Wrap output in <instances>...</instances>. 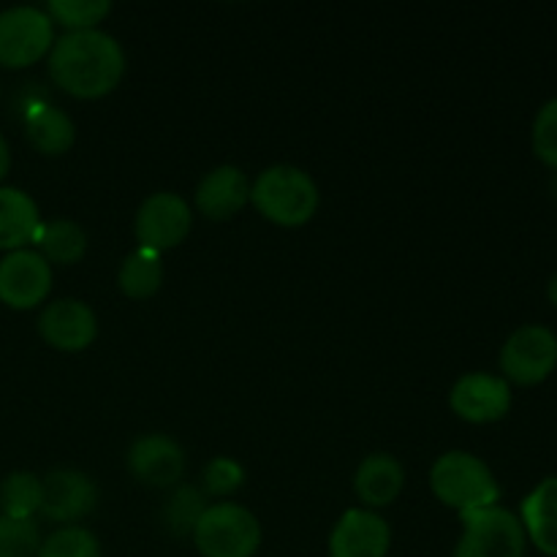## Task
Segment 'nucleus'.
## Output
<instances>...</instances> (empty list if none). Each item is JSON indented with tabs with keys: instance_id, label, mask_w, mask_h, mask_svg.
Masks as SVG:
<instances>
[{
	"instance_id": "1",
	"label": "nucleus",
	"mask_w": 557,
	"mask_h": 557,
	"mask_svg": "<svg viewBox=\"0 0 557 557\" xmlns=\"http://www.w3.org/2000/svg\"><path fill=\"white\" fill-rule=\"evenodd\" d=\"M47 69L54 85L74 98L96 101L109 96L125 76V49L112 33L74 30L54 38L47 54Z\"/></svg>"
},
{
	"instance_id": "2",
	"label": "nucleus",
	"mask_w": 557,
	"mask_h": 557,
	"mask_svg": "<svg viewBox=\"0 0 557 557\" xmlns=\"http://www.w3.org/2000/svg\"><path fill=\"white\" fill-rule=\"evenodd\" d=\"M250 205L275 226L297 228L319 212L321 190L305 169L275 163L259 172V177L250 183Z\"/></svg>"
},
{
	"instance_id": "3",
	"label": "nucleus",
	"mask_w": 557,
	"mask_h": 557,
	"mask_svg": "<svg viewBox=\"0 0 557 557\" xmlns=\"http://www.w3.org/2000/svg\"><path fill=\"white\" fill-rule=\"evenodd\" d=\"M430 490L435 498L449 509L468 515V511L498 506L500 484L493 468L482 457L471 451L451 449L444 451L430 468Z\"/></svg>"
},
{
	"instance_id": "4",
	"label": "nucleus",
	"mask_w": 557,
	"mask_h": 557,
	"mask_svg": "<svg viewBox=\"0 0 557 557\" xmlns=\"http://www.w3.org/2000/svg\"><path fill=\"white\" fill-rule=\"evenodd\" d=\"M190 539L201 557H253L261 547V522L243 504L218 500L207 506Z\"/></svg>"
},
{
	"instance_id": "5",
	"label": "nucleus",
	"mask_w": 557,
	"mask_h": 557,
	"mask_svg": "<svg viewBox=\"0 0 557 557\" xmlns=\"http://www.w3.org/2000/svg\"><path fill=\"white\" fill-rule=\"evenodd\" d=\"M462 536L451 557H525L528 536L520 517L504 506L460 515Z\"/></svg>"
},
{
	"instance_id": "6",
	"label": "nucleus",
	"mask_w": 557,
	"mask_h": 557,
	"mask_svg": "<svg viewBox=\"0 0 557 557\" xmlns=\"http://www.w3.org/2000/svg\"><path fill=\"white\" fill-rule=\"evenodd\" d=\"M54 22L38 5H11L0 11V65L27 69L52 52Z\"/></svg>"
},
{
	"instance_id": "7",
	"label": "nucleus",
	"mask_w": 557,
	"mask_h": 557,
	"mask_svg": "<svg viewBox=\"0 0 557 557\" xmlns=\"http://www.w3.org/2000/svg\"><path fill=\"white\" fill-rule=\"evenodd\" d=\"M500 379L517 386H536L557 368V335L544 324H525L506 337L498 357Z\"/></svg>"
},
{
	"instance_id": "8",
	"label": "nucleus",
	"mask_w": 557,
	"mask_h": 557,
	"mask_svg": "<svg viewBox=\"0 0 557 557\" xmlns=\"http://www.w3.org/2000/svg\"><path fill=\"white\" fill-rule=\"evenodd\" d=\"M190 228H194L190 201L174 190H158V194L147 196L134 218V234L139 239V248H150L156 253L183 245Z\"/></svg>"
},
{
	"instance_id": "9",
	"label": "nucleus",
	"mask_w": 557,
	"mask_h": 557,
	"mask_svg": "<svg viewBox=\"0 0 557 557\" xmlns=\"http://www.w3.org/2000/svg\"><path fill=\"white\" fill-rule=\"evenodd\" d=\"M52 292V264L38 250L22 248L0 259V302L11 310H33Z\"/></svg>"
},
{
	"instance_id": "10",
	"label": "nucleus",
	"mask_w": 557,
	"mask_h": 557,
	"mask_svg": "<svg viewBox=\"0 0 557 557\" xmlns=\"http://www.w3.org/2000/svg\"><path fill=\"white\" fill-rule=\"evenodd\" d=\"M449 406L468 424L500 422L511 408V384L493 373H466L451 386Z\"/></svg>"
},
{
	"instance_id": "11",
	"label": "nucleus",
	"mask_w": 557,
	"mask_h": 557,
	"mask_svg": "<svg viewBox=\"0 0 557 557\" xmlns=\"http://www.w3.org/2000/svg\"><path fill=\"white\" fill-rule=\"evenodd\" d=\"M38 335L58 351H85L98 337L96 310L74 297L54 299V302L44 305L41 315H38Z\"/></svg>"
},
{
	"instance_id": "12",
	"label": "nucleus",
	"mask_w": 557,
	"mask_h": 557,
	"mask_svg": "<svg viewBox=\"0 0 557 557\" xmlns=\"http://www.w3.org/2000/svg\"><path fill=\"white\" fill-rule=\"evenodd\" d=\"M125 462H128V471L136 482L158 490L177 487L185 473L183 446L163 433L139 435L131 444Z\"/></svg>"
},
{
	"instance_id": "13",
	"label": "nucleus",
	"mask_w": 557,
	"mask_h": 557,
	"mask_svg": "<svg viewBox=\"0 0 557 557\" xmlns=\"http://www.w3.org/2000/svg\"><path fill=\"white\" fill-rule=\"evenodd\" d=\"M389 522L364 506L343 511L330 533V557H389Z\"/></svg>"
},
{
	"instance_id": "14",
	"label": "nucleus",
	"mask_w": 557,
	"mask_h": 557,
	"mask_svg": "<svg viewBox=\"0 0 557 557\" xmlns=\"http://www.w3.org/2000/svg\"><path fill=\"white\" fill-rule=\"evenodd\" d=\"M41 484V515L47 520L74 525L96 509L98 487L87 473L74 471V468H58V471H49Z\"/></svg>"
},
{
	"instance_id": "15",
	"label": "nucleus",
	"mask_w": 557,
	"mask_h": 557,
	"mask_svg": "<svg viewBox=\"0 0 557 557\" xmlns=\"http://www.w3.org/2000/svg\"><path fill=\"white\" fill-rule=\"evenodd\" d=\"M250 201V180L234 163H221L199 180L194 194L196 210L210 221H228Z\"/></svg>"
},
{
	"instance_id": "16",
	"label": "nucleus",
	"mask_w": 557,
	"mask_h": 557,
	"mask_svg": "<svg viewBox=\"0 0 557 557\" xmlns=\"http://www.w3.org/2000/svg\"><path fill=\"white\" fill-rule=\"evenodd\" d=\"M403 487H406V468L386 451L368 455L354 473V493L364 509H386L400 498Z\"/></svg>"
},
{
	"instance_id": "17",
	"label": "nucleus",
	"mask_w": 557,
	"mask_h": 557,
	"mask_svg": "<svg viewBox=\"0 0 557 557\" xmlns=\"http://www.w3.org/2000/svg\"><path fill=\"white\" fill-rule=\"evenodd\" d=\"M41 210L27 190L0 185V250H22L36 239L41 228Z\"/></svg>"
},
{
	"instance_id": "18",
	"label": "nucleus",
	"mask_w": 557,
	"mask_h": 557,
	"mask_svg": "<svg viewBox=\"0 0 557 557\" xmlns=\"http://www.w3.org/2000/svg\"><path fill=\"white\" fill-rule=\"evenodd\" d=\"M520 522L525 536L542 555L557 557V476L539 482L522 498Z\"/></svg>"
},
{
	"instance_id": "19",
	"label": "nucleus",
	"mask_w": 557,
	"mask_h": 557,
	"mask_svg": "<svg viewBox=\"0 0 557 557\" xmlns=\"http://www.w3.org/2000/svg\"><path fill=\"white\" fill-rule=\"evenodd\" d=\"M25 136L41 156H63L74 147L76 125L69 112L52 103H36L25 114Z\"/></svg>"
},
{
	"instance_id": "20",
	"label": "nucleus",
	"mask_w": 557,
	"mask_h": 557,
	"mask_svg": "<svg viewBox=\"0 0 557 557\" xmlns=\"http://www.w3.org/2000/svg\"><path fill=\"white\" fill-rule=\"evenodd\" d=\"M33 243L49 264L69 267L87 253V232L82 228V223L71 221V218H54V221L41 223Z\"/></svg>"
},
{
	"instance_id": "21",
	"label": "nucleus",
	"mask_w": 557,
	"mask_h": 557,
	"mask_svg": "<svg viewBox=\"0 0 557 557\" xmlns=\"http://www.w3.org/2000/svg\"><path fill=\"white\" fill-rule=\"evenodd\" d=\"M163 256L150 248H136L123 259L117 270V286L128 299H150L163 286Z\"/></svg>"
},
{
	"instance_id": "22",
	"label": "nucleus",
	"mask_w": 557,
	"mask_h": 557,
	"mask_svg": "<svg viewBox=\"0 0 557 557\" xmlns=\"http://www.w3.org/2000/svg\"><path fill=\"white\" fill-rule=\"evenodd\" d=\"M44 484L36 473L14 471L0 482V515L14 520H33L41 515Z\"/></svg>"
},
{
	"instance_id": "23",
	"label": "nucleus",
	"mask_w": 557,
	"mask_h": 557,
	"mask_svg": "<svg viewBox=\"0 0 557 557\" xmlns=\"http://www.w3.org/2000/svg\"><path fill=\"white\" fill-rule=\"evenodd\" d=\"M207 495L201 493V487L194 484H177L174 493L169 495L166 506H163V522H166L169 533L177 539L194 536L196 522L201 520L207 509Z\"/></svg>"
},
{
	"instance_id": "24",
	"label": "nucleus",
	"mask_w": 557,
	"mask_h": 557,
	"mask_svg": "<svg viewBox=\"0 0 557 557\" xmlns=\"http://www.w3.org/2000/svg\"><path fill=\"white\" fill-rule=\"evenodd\" d=\"M47 14L52 16L54 27H65V33L74 30H96L112 11L109 0H49Z\"/></svg>"
},
{
	"instance_id": "25",
	"label": "nucleus",
	"mask_w": 557,
	"mask_h": 557,
	"mask_svg": "<svg viewBox=\"0 0 557 557\" xmlns=\"http://www.w3.org/2000/svg\"><path fill=\"white\" fill-rule=\"evenodd\" d=\"M36 557H103L96 533L82 525H63L47 536Z\"/></svg>"
},
{
	"instance_id": "26",
	"label": "nucleus",
	"mask_w": 557,
	"mask_h": 557,
	"mask_svg": "<svg viewBox=\"0 0 557 557\" xmlns=\"http://www.w3.org/2000/svg\"><path fill=\"white\" fill-rule=\"evenodd\" d=\"M41 533L33 520H14L0 515V557H36Z\"/></svg>"
},
{
	"instance_id": "27",
	"label": "nucleus",
	"mask_w": 557,
	"mask_h": 557,
	"mask_svg": "<svg viewBox=\"0 0 557 557\" xmlns=\"http://www.w3.org/2000/svg\"><path fill=\"white\" fill-rule=\"evenodd\" d=\"M245 484V468L232 457H215L201 471V493L207 498H228Z\"/></svg>"
},
{
	"instance_id": "28",
	"label": "nucleus",
	"mask_w": 557,
	"mask_h": 557,
	"mask_svg": "<svg viewBox=\"0 0 557 557\" xmlns=\"http://www.w3.org/2000/svg\"><path fill=\"white\" fill-rule=\"evenodd\" d=\"M531 141L539 161L557 172V98H549V101L536 112Z\"/></svg>"
},
{
	"instance_id": "29",
	"label": "nucleus",
	"mask_w": 557,
	"mask_h": 557,
	"mask_svg": "<svg viewBox=\"0 0 557 557\" xmlns=\"http://www.w3.org/2000/svg\"><path fill=\"white\" fill-rule=\"evenodd\" d=\"M9 169H11V147H9V139L3 136V131H0V183L5 180Z\"/></svg>"
},
{
	"instance_id": "30",
	"label": "nucleus",
	"mask_w": 557,
	"mask_h": 557,
	"mask_svg": "<svg viewBox=\"0 0 557 557\" xmlns=\"http://www.w3.org/2000/svg\"><path fill=\"white\" fill-rule=\"evenodd\" d=\"M547 297H549V302H553L555 308H557V275L549 277V283H547Z\"/></svg>"
},
{
	"instance_id": "31",
	"label": "nucleus",
	"mask_w": 557,
	"mask_h": 557,
	"mask_svg": "<svg viewBox=\"0 0 557 557\" xmlns=\"http://www.w3.org/2000/svg\"><path fill=\"white\" fill-rule=\"evenodd\" d=\"M555 190H557V177H555Z\"/></svg>"
}]
</instances>
